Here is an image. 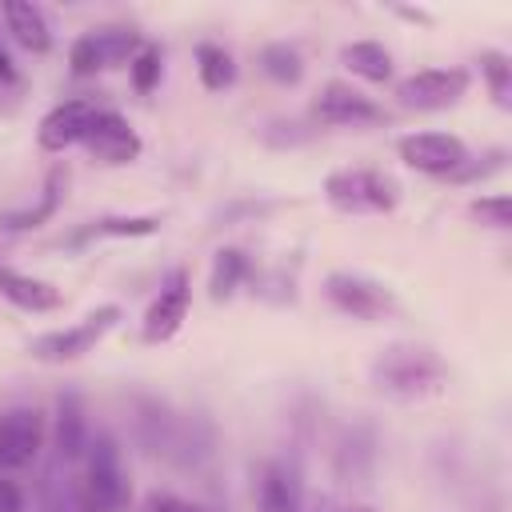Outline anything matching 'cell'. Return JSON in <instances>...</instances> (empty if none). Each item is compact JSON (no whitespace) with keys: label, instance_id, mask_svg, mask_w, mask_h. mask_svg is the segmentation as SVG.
<instances>
[{"label":"cell","instance_id":"cell-1","mask_svg":"<svg viewBox=\"0 0 512 512\" xmlns=\"http://www.w3.org/2000/svg\"><path fill=\"white\" fill-rule=\"evenodd\" d=\"M376 392L392 400H428L448 388V360L428 344H388L376 352L368 368Z\"/></svg>","mask_w":512,"mask_h":512},{"label":"cell","instance_id":"cell-2","mask_svg":"<svg viewBox=\"0 0 512 512\" xmlns=\"http://www.w3.org/2000/svg\"><path fill=\"white\" fill-rule=\"evenodd\" d=\"M328 208L344 212V216H388L400 208L404 188L392 172L384 168H368V164H348V168H332L320 184Z\"/></svg>","mask_w":512,"mask_h":512},{"label":"cell","instance_id":"cell-3","mask_svg":"<svg viewBox=\"0 0 512 512\" xmlns=\"http://www.w3.org/2000/svg\"><path fill=\"white\" fill-rule=\"evenodd\" d=\"M76 512H124L132 504V480L124 472L112 436H96L84 448V472L72 480Z\"/></svg>","mask_w":512,"mask_h":512},{"label":"cell","instance_id":"cell-4","mask_svg":"<svg viewBox=\"0 0 512 512\" xmlns=\"http://www.w3.org/2000/svg\"><path fill=\"white\" fill-rule=\"evenodd\" d=\"M120 320H124V308L120 304H96L76 324L32 336L28 340V356L40 360V364H72V360H84Z\"/></svg>","mask_w":512,"mask_h":512},{"label":"cell","instance_id":"cell-5","mask_svg":"<svg viewBox=\"0 0 512 512\" xmlns=\"http://www.w3.org/2000/svg\"><path fill=\"white\" fill-rule=\"evenodd\" d=\"M324 300L360 324H380L400 312V300L384 280L368 272H352V268H332L324 276Z\"/></svg>","mask_w":512,"mask_h":512},{"label":"cell","instance_id":"cell-6","mask_svg":"<svg viewBox=\"0 0 512 512\" xmlns=\"http://www.w3.org/2000/svg\"><path fill=\"white\" fill-rule=\"evenodd\" d=\"M472 88V72L468 68H416L408 72L404 80H396L392 96L400 108L408 112H440V108H452L468 96Z\"/></svg>","mask_w":512,"mask_h":512},{"label":"cell","instance_id":"cell-7","mask_svg":"<svg viewBox=\"0 0 512 512\" xmlns=\"http://www.w3.org/2000/svg\"><path fill=\"white\" fill-rule=\"evenodd\" d=\"M308 116L320 128H372V124H384L388 120V112L372 96H364L360 88H352L344 80H328L312 96Z\"/></svg>","mask_w":512,"mask_h":512},{"label":"cell","instance_id":"cell-8","mask_svg":"<svg viewBox=\"0 0 512 512\" xmlns=\"http://www.w3.org/2000/svg\"><path fill=\"white\" fill-rule=\"evenodd\" d=\"M396 156H400L412 172L452 180V176L472 160V148H468L456 132H408V136L396 140Z\"/></svg>","mask_w":512,"mask_h":512},{"label":"cell","instance_id":"cell-9","mask_svg":"<svg viewBox=\"0 0 512 512\" xmlns=\"http://www.w3.org/2000/svg\"><path fill=\"white\" fill-rule=\"evenodd\" d=\"M48 440V420L32 404H16L0 412V472L28 468Z\"/></svg>","mask_w":512,"mask_h":512},{"label":"cell","instance_id":"cell-10","mask_svg":"<svg viewBox=\"0 0 512 512\" xmlns=\"http://www.w3.org/2000/svg\"><path fill=\"white\" fill-rule=\"evenodd\" d=\"M96 164H108V168H124V164H136L140 152H144V140L140 132L132 128V120L116 108H96V120L80 144Z\"/></svg>","mask_w":512,"mask_h":512},{"label":"cell","instance_id":"cell-11","mask_svg":"<svg viewBox=\"0 0 512 512\" xmlns=\"http://www.w3.org/2000/svg\"><path fill=\"white\" fill-rule=\"evenodd\" d=\"M188 308H192V280L184 268H172L168 280L160 284L156 300L148 304L144 320H140V340L144 344H168L184 328Z\"/></svg>","mask_w":512,"mask_h":512},{"label":"cell","instance_id":"cell-12","mask_svg":"<svg viewBox=\"0 0 512 512\" xmlns=\"http://www.w3.org/2000/svg\"><path fill=\"white\" fill-rule=\"evenodd\" d=\"M92 120H96V104H92V100H84V96L60 100V104H52V108L40 116V124H36V144H40L44 152H56V156H60V152L84 144Z\"/></svg>","mask_w":512,"mask_h":512},{"label":"cell","instance_id":"cell-13","mask_svg":"<svg viewBox=\"0 0 512 512\" xmlns=\"http://www.w3.org/2000/svg\"><path fill=\"white\" fill-rule=\"evenodd\" d=\"M0 296L12 308L32 312V316H44V312L64 308V292L52 280L32 276V272H20V268H8V264H0Z\"/></svg>","mask_w":512,"mask_h":512},{"label":"cell","instance_id":"cell-14","mask_svg":"<svg viewBox=\"0 0 512 512\" xmlns=\"http://www.w3.org/2000/svg\"><path fill=\"white\" fill-rule=\"evenodd\" d=\"M0 20H4L8 36H12L24 52H32V56L52 52V28H48V16H44L40 4H32V0H8V4L0 8Z\"/></svg>","mask_w":512,"mask_h":512},{"label":"cell","instance_id":"cell-15","mask_svg":"<svg viewBox=\"0 0 512 512\" xmlns=\"http://www.w3.org/2000/svg\"><path fill=\"white\" fill-rule=\"evenodd\" d=\"M64 188H68V168H52L48 180H44V188H40V200L28 204V208L8 212L0 224H4L8 232H36V228H44V224L60 212V204H64Z\"/></svg>","mask_w":512,"mask_h":512},{"label":"cell","instance_id":"cell-16","mask_svg":"<svg viewBox=\"0 0 512 512\" xmlns=\"http://www.w3.org/2000/svg\"><path fill=\"white\" fill-rule=\"evenodd\" d=\"M340 64L368 80V84H388L392 80V52L380 44V40H352L340 48Z\"/></svg>","mask_w":512,"mask_h":512},{"label":"cell","instance_id":"cell-17","mask_svg":"<svg viewBox=\"0 0 512 512\" xmlns=\"http://www.w3.org/2000/svg\"><path fill=\"white\" fill-rule=\"evenodd\" d=\"M256 508L260 512H300V488L284 464H268L256 484Z\"/></svg>","mask_w":512,"mask_h":512},{"label":"cell","instance_id":"cell-18","mask_svg":"<svg viewBox=\"0 0 512 512\" xmlns=\"http://www.w3.org/2000/svg\"><path fill=\"white\" fill-rule=\"evenodd\" d=\"M252 276V260L240 248H220L212 256V272H208V296L212 300H228L236 296V288Z\"/></svg>","mask_w":512,"mask_h":512},{"label":"cell","instance_id":"cell-19","mask_svg":"<svg viewBox=\"0 0 512 512\" xmlns=\"http://www.w3.org/2000/svg\"><path fill=\"white\" fill-rule=\"evenodd\" d=\"M196 72H200V84H204L208 92H224V88H232L236 76H240L232 52H228L224 44H212V40H200V44H196Z\"/></svg>","mask_w":512,"mask_h":512},{"label":"cell","instance_id":"cell-20","mask_svg":"<svg viewBox=\"0 0 512 512\" xmlns=\"http://www.w3.org/2000/svg\"><path fill=\"white\" fill-rule=\"evenodd\" d=\"M260 68H264L268 80H276V84H284V88H292V84L304 80V56H300V48L288 44V40L264 44V48H260Z\"/></svg>","mask_w":512,"mask_h":512},{"label":"cell","instance_id":"cell-21","mask_svg":"<svg viewBox=\"0 0 512 512\" xmlns=\"http://www.w3.org/2000/svg\"><path fill=\"white\" fill-rule=\"evenodd\" d=\"M160 232V216H100L76 240H136Z\"/></svg>","mask_w":512,"mask_h":512},{"label":"cell","instance_id":"cell-22","mask_svg":"<svg viewBox=\"0 0 512 512\" xmlns=\"http://www.w3.org/2000/svg\"><path fill=\"white\" fill-rule=\"evenodd\" d=\"M56 444H60V456H68V460L84 456V448H88V420H84V408L76 396H60Z\"/></svg>","mask_w":512,"mask_h":512},{"label":"cell","instance_id":"cell-23","mask_svg":"<svg viewBox=\"0 0 512 512\" xmlns=\"http://www.w3.org/2000/svg\"><path fill=\"white\" fill-rule=\"evenodd\" d=\"M96 44H100V56H104V68H128L132 56L144 48V36L136 28H124V24H108V28H92Z\"/></svg>","mask_w":512,"mask_h":512},{"label":"cell","instance_id":"cell-24","mask_svg":"<svg viewBox=\"0 0 512 512\" xmlns=\"http://www.w3.org/2000/svg\"><path fill=\"white\" fill-rule=\"evenodd\" d=\"M480 76H484L496 108H508L512 104V56L500 48H484L480 52Z\"/></svg>","mask_w":512,"mask_h":512},{"label":"cell","instance_id":"cell-25","mask_svg":"<svg viewBox=\"0 0 512 512\" xmlns=\"http://www.w3.org/2000/svg\"><path fill=\"white\" fill-rule=\"evenodd\" d=\"M160 76H164V52H160V44H148L144 40V48L132 56V64H128V80H132V88L140 92V96H148L156 84H160Z\"/></svg>","mask_w":512,"mask_h":512},{"label":"cell","instance_id":"cell-26","mask_svg":"<svg viewBox=\"0 0 512 512\" xmlns=\"http://www.w3.org/2000/svg\"><path fill=\"white\" fill-rule=\"evenodd\" d=\"M68 68H72V76H96V72H104V56H100V44H96L92 28L80 32L68 44Z\"/></svg>","mask_w":512,"mask_h":512},{"label":"cell","instance_id":"cell-27","mask_svg":"<svg viewBox=\"0 0 512 512\" xmlns=\"http://www.w3.org/2000/svg\"><path fill=\"white\" fill-rule=\"evenodd\" d=\"M468 212L480 220V224H488V228H512V200L504 196V192H492V196H476L472 204H468Z\"/></svg>","mask_w":512,"mask_h":512},{"label":"cell","instance_id":"cell-28","mask_svg":"<svg viewBox=\"0 0 512 512\" xmlns=\"http://www.w3.org/2000/svg\"><path fill=\"white\" fill-rule=\"evenodd\" d=\"M136 512H216V508H208V504H200V500H192V496H180V492H148V496H140V504H136Z\"/></svg>","mask_w":512,"mask_h":512},{"label":"cell","instance_id":"cell-29","mask_svg":"<svg viewBox=\"0 0 512 512\" xmlns=\"http://www.w3.org/2000/svg\"><path fill=\"white\" fill-rule=\"evenodd\" d=\"M0 512H24V488L8 476H0Z\"/></svg>","mask_w":512,"mask_h":512},{"label":"cell","instance_id":"cell-30","mask_svg":"<svg viewBox=\"0 0 512 512\" xmlns=\"http://www.w3.org/2000/svg\"><path fill=\"white\" fill-rule=\"evenodd\" d=\"M0 84H20V68H16V60H12L4 36H0Z\"/></svg>","mask_w":512,"mask_h":512},{"label":"cell","instance_id":"cell-31","mask_svg":"<svg viewBox=\"0 0 512 512\" xmlns=\"http://www.w3.org/2000/svg\"><path fill=\"white\" fill-rule=\"evenodd\" d=\"M404 20H416V24H432V16L428 12H420V8H396Z\"/></svg>","mask_w":512,"mask_h":512},{"label":"cell","instance_id":"cell-32","mask_svg":"<svg viewBox=\"0 0 512 512\" xmlns=\"http://www.w3.org/2000/svg\"><path fill=\"white\" fill-rule=\"evenodd\" d=\"M336 512H376V508H368V504H348V508H336Z\"/></svg>","mask_w":512,"mask_h":512}]
</instances>
